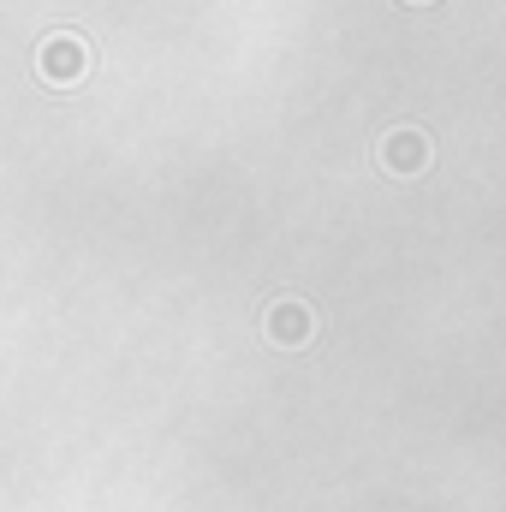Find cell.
Instances as JSON below:
<instances>
[{"instance_id": "1", "label": "cell", "mask_w": 506, "mask_h": 512, "mask_svg": "<svg viewBox=\"0 0 506 512\" xmlns=\"http://www.w3.org/2000/svg\"><path fill=\"white\" fill-rule=\"evenodd\" d=\"M90 72V48L78 42V36H48V48H42V78L48 84H78Z\"/></svg>"}, {"instance_id": "2", "label": "cell", "mask_w": 506, "mask_h": 512, "mask_svg": "<svg viewBox=\"0 0 506 512\" xmlns=\"http://www.w3.org/2000/svg\"><path fill=\"white\" fill-rule=\"evenodd\" d=\"M381 161H387L393 173H417V167H429V137L411 131V126L387 131V137H381Z\"/></svg>"}, {"instance_id": "3", "label": "cell", "mask_w": 506, "mask_h": 512, "mask_svg": "<svg viewBox=\"0 0 506 512\" xmlns=\"http://www.w3.org/2000/svg\"><path fill=\"white\" fill-rule=\"evenodd\" d=\"M310 334H316V316H310L304 304H292V298H286V304H274V310H268V340H274V346H304Z\"/></svg>"}]
</instances>
